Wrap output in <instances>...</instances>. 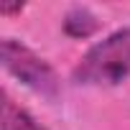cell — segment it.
I'll use <instances>...</instances> for the list:
<instances>
[{
	"label": "cell",
	"instance_id": "3957f363",
	"mask_svg": "<svg viewBox=\"0 0 130 130\" xmlns=\"http://www.w3.org/2000/svg\"><path fill=\"white\" fill-rule=\"evenodd\" d=\"M97 26H100L97 15L89 8H82V5L72 8L67 13V18H64V31H67L72 38H87V36H92L97 31Z\"/></svg>",
	"mask_w": 130,
	"mask_h": 130
},
{
	"label": "cell",
	"instance_id": "6da1fadb",
	"mask_svg": "<svg viewBox=\"0 0 130 130\" xmlns=\"http://www.w3.org/2000/svg\"><path fill=\"white\" fill-rule=\"evenodd\" d=\"M130 77V28H120L94 43L74 69L77 84L112 87Z\"/></svg>",
	"mask_w": 130,
	"mask_h": 130
},
{
	"label": "cell",
	"instance_id": "277c9868",
	"mask_svg": "<svg viewBox=\"0 0 130 130\" xmlns=\"http://www.w3.org/2000/svg\"><path fill=\"white\" fill-rule=\"evenodd\" d=\"M3 130H46L31 112L18 107L13 100L5 97L3 102Z\"/></svg>",
	"mask_w": 130,
	"mask_h": 130
},
{
	"label": "cell",
	"instance_id": "7a4b0ae2",
	"mask_svg": "<svg viewBox=\"0 0 130 130\" xmlns=\"http://www.w3.org/2000/svg\"><path fill=\"white\" fill-rule=\"evenodd\" d=\"M0 56H3V67L8 74H13L21 84L28 89L43 94V97H56L59 94V77L51 69V64L41 59L33 48L15 38H5L0 46Z\"/></svg>",
	"mask_w": 130,
	"mask_h": 130
}]
</instances>
